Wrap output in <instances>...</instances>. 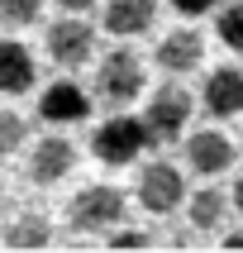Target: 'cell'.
<instances>
[{
  "label": "cell",
  "mask_w": 243,
  "mask_h": 253,
  "mask_svg": "<svg viewBox=\"0 0 243 253\" xmlns=\"http://www.w3.org/2000/svg\"><path fill=\"white\" fill-rule=\"evenodd\" d=\"M124 220H129V191L114 182H86L67 201V234H76V239L105 244L110 234L124 229Z\"/></svg>",
  "instance_id": "cell-2"
},
{
  "label": "cell",
  "mask_w": 243,
  "mask_h": 253,
  "mask_svg": "<svg viewBox=\"0 0 243 253\" xmlns=\"http://www.w3.org/2000/svg\"><path fill=\"white\" fill-rule=\"evenodd\" d=\"M91 100L110 105V110H124L139 96H148V57L134 48V43H114L105 53H96L91 62Z\"/></svg>",
  "instance_id": "cell-1"
},
{
  "label": "cell",
  "mask_w": 243,
  "mask_h": 253,
  "mask_svg": "<svg viewBox=\"0 0 243 253\" xmlns=\"http://www.w3.org/2000/svg\"><path fill=\"white\" fill-rule=\"evenodd\" d=\"M196 110L210 115V125H224V120L243 115V67L239 62H219V67H210L200 77Z\"/></svg>",
  "instance_id": "cell-10"
},
{
  "label": "cell",
  "mask_w": 243,
  "mask_h": 253,
  "mask_svg": "<svg viewBox=\"0 0 243 253\" xmlns=\"http://www.w3.org/2000/svg\"><path fill=\"white\" fill-rule=\"evenodd\" d=\"M167 5L181 14L186 24H191V19H205V14H214L219 5H224V0H167Z\"/></svg>",
  "instance_id": "cell-20"
},
{
  "label": "cell",
  "mask_w": 243,
  "mask_h": 253,
  "mask_svg": "<svg viewBox=\"0 0 243 253\" xmlns=\"http://www.w3.org/2000/svg\"><path fill=\"white\" fill-rule=\"evenodd\" d=\"M43 53H48V62H53L62 77H71V72H81L96 62L100 53V29L86 19V14H57L53 24H48V34H43Z\"/></svg>",
  "instance_id": "cell-6"
},
{
  "label": "cell",
  "mask_w": 243,
  "mask_h": 253,
  "mask_svg": "<svg viewBox=\"0 0 243 253\" xmlns=\"http://www.w3.org/2000/svg\"><path fill=\"white\" fill-rule=\"evenodd\" d=\"M53 5H57L62 14H91V10L100 5V0H53Z\"/></svg>",
  "instance_id": "cell-22"
},
{
  "label": "cell",
  "mask_w": 243,
  "mask_h": 253,
  "mask_svg": "<svg viewBox=\"0 0 243 253\" xmlns=\"http://www.w3.org/2000/svg\"><path fill=\"white\" fill-rule=\"evenodd\" d=\"M0 249L10 253H43V249H57V225L43 206H19L10 211V220L0 225Z\"/></svg>",
  "instance_id": "cell-12"
},
{
  "label": "cell",
  "mask_w": 243,
  "mask_h": 253,
  "mask_svg": "<svg viewBox=\"0 0 243 253\" xmlns=\"http://www.w3.org/2000/svg\"><path fill=\"white\" fill-rule=\"evenodd\" d=\"M139 120H143V129H148L153 143H176L191 129V120H196V91L186 82H167L162 77V86H153L143 96Z\"/></svg>",
  "instance_id": "cell-5"
},
{
  "label": "cell",
  "mask_w": 243,
  "mask_h": 253,
  "mask_svg": "<svg viewBox=\"0 0 243 253\" xmlns=\"http://www.w3.org/2000/svg\"><path fill=\"white\" fill-rule=\"evenodd\" d=\"M29 158H24V172L34 186H57L67 182L71 172H76V163H81V153H76V143L67 139V134H57V129H48L43 139L24 143Z\"/></svg>",
  "instance_id": "cell-11"
},
{
  "label": "cell",
  "mask_w": 243,
  "mask_h": 253,
  "mask_svg": "<svg viewBox=\"0 0 243 253\" xmlns=\"http://www.w3.org/2000/svg\"><path fill=\"white\" fill-rule=\"evenodd\" d=\"M239 163V143L229 139V129L219 125H200L181 134V168L186 177H200V182H219L229 177Z\"/></svg>",
  "instance_id": "cell-7"
},
{
  "label": "cell",
  "mask_w": 243,
  "mask_h": 253,
  "mask_svg": "<svg viewBox=\"0 0 243 253\" xmlns=\"http://www.w3.org/2000/svg\"><path fill=\"white\" fill-rule=\"evenodd\" d=\"M29 143V125L19 110H0V158H14Z\"/></svg>",
  "instance_id": "cell-18"
},
{
  "label": "cell",
  "mask_w": 243,
  "mask_h": 253,
  "mask_svg": "<svg viewBox=\"0 0 243 253\" xmlns=\"http://www.w3.org/2000/svg\"><path fill=\"white\" fill-rule=\"evenodd\" d=\"M224 191H229V211L243 220V172H234V182H229Z\"/></svg>",
  "instance_id": "cell-21"
},
{
  "label": "cell",
  "mask_w": 243,
  "mask_h": 253,
  "mask_svg": "<svg viewBox=\"0 0 243 253\" xmlns=\"http://www.w3.org/2000/svg\"><path fill=\"white\" fill-rule=\"evenodd\" d=\"M0 24L10 34H24V29L43 24V0H0Z\"/></svg>",
  "instance_id": "cell-17"
},
{
  "label": "cell",
  "mask_w": 243,
  "mask_h": 253,
  "mask_svg": "<svg viewBox=\"0 0 243 253\" xmlns=\"http://www.w3.org/2000/svg\"><path fill=\"white\" fill-rule=\"evenodd\" d=\"M214 39L224 43L234 57H243V0H224L214 10Z\"/></svg>",
  "instance_id": "cell-16"
},
{
  "label": "cell",
  "mask_w": 243,
  "mask_h": 253,
  "mask_svg": "<svg viewBox=\"0 0 243 253\" xmlns=\"http://www.w3.org/2000/svg\"><path fill=\"white\" fill-rule=\"evenodd\" d=\"M34 110H38V120H43L48 129L67 134V129H76V125H86V120H91L96 100H91V91H86L76 77H57V82L38 86V100H34Z\"/></svg>",
  "instance_id": "cell-8"
},
{
  "label": "cell",
  "mask_w": 243,
  "mask_h": 253,
  "mask_svg": "<svg viewBox=\"0 0 243 253\" xmlns=\"http://www.w3.org/2000/svg\"><path fill=\"white\" fill-rule=\"evenodd\" d=\"M153 67L167 77V82H186L191 72L205 67V34L196 24H172L153 48Z\"/></svg>",
  "instance_id": "cell-9"
},
{
  "label": "cell",
  "mask_w": 243,
  "mask_h": 253,
  "mask_svg": "<svg viewBox=\"0 0 243 253\" xmlns=\"http://www.w3.org/2000/svg\"><path fill=\"white\" fill-rule=\"evenodd\" d=\"M86 148H91V158H96L100 168H114V172H119V168H139L157 143L148 139V129H143L139 115L114 110V115H105V120L91 129Z\"/></svg>",
  "instance_id": "cell-3"
},
{
  "label": "cell",
  "mask_w": 243,
  "mask_h": 253,
  "mask_svg": "<svg viewBox=\"0 0 243 253\" xmlns=\"http://www.w3.org/2000/svg\"><path fill=\"white\" fill-rule=\"evenodd\" d=\"M186 191H191V177L176 158H143L139 163V177H134V206L153 220H167V215L181 211Z\"/></svg>",
  "instance_id": "cell-4"
},
{
  "label": "cell",
  "mask_w": 243,
  "mask_h": 253,
  "mask_svg": "<svg viewBox=\"0 0 243 253\" xmlns=\"http://www.w3.org/2000/svg\"><path fill=\"white\" fill-rule=\"evenodd\" d=\"M5 253H10V249H5ZM43 253H57V249H43ZM76 253H196V249H176V244H172V249H153V244H143V249H114V244H100V249H76ZM210 253H229V249L214 244Z\"/></svg>",
  "instance_id": "cell-19"
},
{
  "label": "cell",
  "mask_w": 243,
  "mask_h": 253,
  "mask_svg": "<svg viewBox=\"0 0 243 253\" xmlns=\"http://www.w3.org/2000/svg\"><path fill=\"white\" fill-rule=\"evenodd\" d=\"M0 196H5V191H0Z\"/></svg>",
  "instance_id": "cell-23"
},
{
  "label": "cell",
  "mask_w": 243,
  "mask_h": 253,
  "mask_svg": "<svg viewBox=\"0 0 243 253\" xmlns=\"http://www.w3.org/2000/svg\"><path fill=\"white\" fill-rule=\"evenodd\" d=\"M181 215H186V229L196 234V239H219L229 229V220H234V211H229V191L224 186H191L181 201Z\"/></svg>",
  "instance_id": "cell-13"
},
{
  "label": "cell",
  "mask_w": 243,
  "mask_h": 253,
  "mask_svg": "<svg viewBox=\"0 0 243 253\" xmlns=\"http://www.w3.org/2000/svg\"><path fill=\"white\" fill-rule=\"evenodd\" d=\"M157 14H162L157 0H105L100 5V29L114 43H134L157 29Z\"/></svg>",
  "instance_id": "cell-14"
},
{
  "label": "cell",
  "mask_w": 243,
  "mask_h": 253,
  "mask_svg": "<svg viewBox=\"0 0 243 253\" xmlns=\"http://www.w3.org/2000/svg\"><path fill=\"white\" fill-rule=\"evenodd\" d=\"M38 91V53L24 39H0V100Z\"/></svg>",
  "instance_id": "cell-15"
}]
</instances>
